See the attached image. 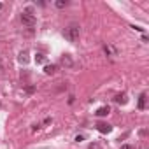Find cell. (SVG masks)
Returning <instances> with one entry per match:
<instances>
[{"instance_id": "1", "label": "cell", "mask_w": 149, "mask_h": 149, "mask_svg": "<svg viewBox=\"0 0 149 149\" xmlns=\"http://www.w3.org/2000/svg\"><path fill=\"white\" fill-rule=\"evenodd\" d=\"M63 35H65V39H68L70 42H76V40L79 39V35H81V30H79L77 25H70V26L65 28Z\"/></svg>"}, {"instance_id": "13", "label": "cell", "mask_w": 149, "mask_h": 149, "mask_svg": "<svg viewBox=\"0 0 149 149\" xmlns=\"http://www.w3.org/2000/svg\"><path fill=\"white\" fill-rule=\"evenodd\" d=\"M88 149H102V146H100V144H98V142H91V144H90V147H88Z\"/></svg>"}, {"instance_id": "12", "label": "cell", "mask_w": 149, "mask_h": 149, "mask_svg": "<svg viewBox=\"0 0 149 149\" xmlns=\"http://www.w3.org/2000/svg\"><path fill=\"white\" fill-rule=\"evenodd\" d=\"M104 51H105L107 54H116V49H114V47H111V46H105V47H104Z\"/></svg>"}, {"instance_id": "2", "label": "cell", "mask_w": 149, "mask_h": 149, "mask_svg": "<svg viewBox=\"0 0 149 149\" xmlns=\"http://www.w3.org/2000/svg\"><path fill=\"white\" fill-rule=\"evenodd\" d=\"M21 21H23V25H26V26H35V23H37V19H35V16L30 13V11H23L21 13Z\"/></svg>"}, {"instance_id": "7", "label": "cell", "mask_w": 149, "mask_h": 149, "mask_svg": "<svg viewBox=\"0 0 149 149\" xmlns=\"http://www.w3.org/2000/svg\"><path fill=\"white\" fill-rule=\"evenodd\" d=\"M61 63H63V65H67V67H72V65H74V61H72L70 54H63V56H61Z\"/></svg>"}, {"instance_id": "16", "label": "cell", "mask_w": 149, "mask_h": 149, "mask_svg": "<svg viewBox=\"0 0 149 149\" xmlns=\"http://www.w3.org/2000/svg\"><path fill=\"white\" fill-rule=\"evenodd\" d=\"M4 70V67H2V60H0V72H2Z\"/></svg>"}, {"instance_id": "17", "label": "cell", "mask_w": 149, "mask_h": 149, "mask_svg": "<svg viewBox=\"0 0 149 149\" xmlns=\"http://www.w3.org/2000/svg\"><path fill=\"white\" fill-rule=\"evenodd\" d=\"M2 7H4V6H2V2H0V9H2Z\"/></svg>"}, {"instance_id": "10", "label": "cell", "mask_w": 149, "mask_h": 149, "mask_svg": "<svg viewBox=\"0 0 149 149\" xmlns=\"http://www.w3.org/2000/svg\"><path fill=\"white\" fill-rule=\"evenodd\" d=\"M44 61H46V56L42 53H37L35 54V63H44Z\"/></svg>"}, {"instance_id": "14", "label": "cell", "mask_w": 149, "mask_h": 149, "mask_svg": "<svg viewBox=\"0 0 149 149\" xmlns=\"http://www.w3.org/2000/svg\"><path fill=\"white\" fill-rule=\"evenodd\" d=\"M33 91H35L33 86H26V93H33Z\"/></svg>"}, {"instance_id": "3", "label": "cell", "mask_w": 149, "mask_h": 149, "mask_svg": "<svg viewBox=\"0 0 149 149\" xmlns=\"http://www.w3.org/2000/svg\"><path fill=\"white\" fill-rule=\"evenodd\" d=\"M97 130H98L100 133H109V132L112 130V126H111L109 123H97Z\"/></svg>"}, {"instance_id": "11", "label": "cell", "mask_w": 149, "mask_h": 149, "mask_svg": "<svg viewBox=\"0 0 149 149\" xmlns=\"http://www.w3.org/2000/svg\"><path fill=\"white\" fill-rule=\"evenodd\" d=\"M54 6H56L58 9H63V7H67V0H56Z\"/></svg>"}, {"instance_id": "9", "label": "cell", "mask_w": 149, "mask_h": 149, "mask_svg": "<svg viewBox=\"0 0 149 149\" xmlns=\"http://www.w3.org/2000/svg\"><path fill=\"white\" fill-rule=\"evenodd\" d=\"M118 104H121V105H125L126 102H128V98H126V95L125 93H121V95H116V98H114Z\"/></svg>"}, {"instance_id": "15", "label": "cell", "mask_w": 149, "mask_h": 149, "mask_svg": "<svg viewBox=\"0 0 149 149\" xmlns=\"http://www.w3.org/2000/svg\"><path fill=\"white\" fill-rule=\"evenodd\" d=\"M119 149H133V147H132V146H130V144H123V146H121V147H119Z\"/></svg>"}, {"instance_id": "6", "label": "cell", "mask_w": 149, "mask_h": 149, "mask_svg": "<svg viewBox=\"0 0 149 149\" xmlns=\"http://www.w3.org/2000/svg\"><path fill=\"white\" fill-rule=\"evenodd\" d=\"M56 70H58V67H56V65H53V63H51V65H46V67H44V72L47 74V76H53V74H54Z\"/></svg>"}, {"instance_id": "8", "label": "cell", "mask_w": 149, "mask_h": 149, "mask_svg": "<svg viewBox=\"0 0 149 149\" xmlns=\"http://www.w3.org/2000/svg\"><path fill=\"white\" fill-rule=\"evenodd\" d=\"M109 112H111V109H109V107H107V105H104V107H100V109H98V111H97V112H95V114H97V116H100V118H102V116H107V114H109Z\"/></svg>"}, {"instance_id": "5", "label": "cell", "mask_w": 149, "mask_h": 149, "mask_svg": "<svg viewBox=\"0 0 149 149\" xmlns=\"http://www.w3.org/2000/svg\"><path fill=\"white\" fill-rule=\"evenodd\" d=\"M146 98H147V95H146V93H140V97H139V104H137V107H139L140 111L146 109Z\"/></svg>"}, {"instance_id": "4", "label": "cell", "mask_w": 149, "mask_h": 149, "mask_svg": "<svg viewBox=\"0 0 149 149\" xmlns=\"http://www.w3.org/2000/svg\"><path fill=\"white\" fill-rule=\"evenodd\" d=\"M18 60H19V63L26 65V63L30 61V58H28V51H21V53H19V56H18Z\"/></svg>"}]
</instances>
